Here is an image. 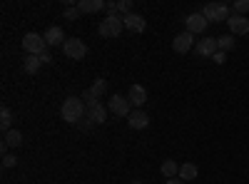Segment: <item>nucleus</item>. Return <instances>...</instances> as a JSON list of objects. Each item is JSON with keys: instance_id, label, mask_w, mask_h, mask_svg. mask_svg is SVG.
<instances>
[{"instance_id": "obj_20", "label": "nucleus", "mask_w": 249, "mask_h": 184, "mask_svg": "<svg viewBox=\"0 0 249 184\" xmlns=\"http://www.w3.org/2000/svg\"><path fill=\"white\" fill-rule=\"evenodd\" d=\"M0 127H3V132H5V134H8V132H10V127H13V112H10L8 107L0 110Z\"/></svg>"}, {"instance_id": "obj_1", "label": "nucleus", "mask_w": 249, "mask_h": 184, "mask_svg": "<svg viewBox=\"0 0 249 184\" xmlns=\"http://www.w3.org/2000/svg\"><path fill=\"white\" fill-rule=\"evenodd\" d=\"M85 112H88V105H85V100L82 97H68L65 102H62V107H60V115L65 122H80V119H85Z\"/></svg>"}, {"instance_id": "obj_4", "label": "nucleus", "mask_w": 249, "mask_h": 184, "mask_svg": "<svg viewBox=\"0 0 249 184\" xmlns=\"http://www.w3.org/2000/svg\"><path fill=\"white\" fill-rule=\"evenodd\" d=\"M23 48H25V52L28 55H43V52H48V43H45V37L43 35H37V33H28L25 37H23Z\"/></svg>"}, {"instance_id": "obj_17", "label": "nucleus", "mask_w": 249, "mask_h": 184, "mask_svg": "<svg viewBox=\"0 0 249 184\" xmlns=\"http://www.w3.org/2000/svg\"><path fill=\"white\" fill-rule=\"evenodd\" d=\"M160 169H162V174H164V177H167V179H175V177L179 174V165H177V162H175V159H164Z\"/></svg>"}, {"instance_id": "obj_32", "label": "nucleus", "mask_w": 249, "mask_h": 184, "mask_svg": "<svg viewBox=\"0 0 249 184\" xmlns=\"http://www.w3.org/2000/svg\"><path fill=\"white\" fill-rule=\"evenodd\" d=\"M132 184H142V182H140V179H135V182H132Z\"/></svg>"}, {"instance_id": "obj_25", "label": "nucleus", "mask_w": 249, "mask_h": 184, "mask_svg": "<svg viewBox=\"0 0 249 184\" xmlns=\"http://www.w3.org/2000/svg\"><path fill=\"white\" fill-rule=\"evenodd\" d=\"M62 15H65V20H72V23H75V20H77L82 13H80L77 5H75V8H65V13H62Z\"/></svg>"}, {"instance_id": "obj_24", "label": "nucleus", "mask_w": 249, "mask_h": 184, "mask_svg": "<svg viewBox=\"0 0 249 184\" xmlns=\"http://www.w3.org/2000/svg\"><path fill=\"white\" fill-rule=\"evenodd\" d=\"M132 13V0H117V15H130Z\"/></svg>"}, {"instance_id": "obj_13", "label": "nucleus", "mask_w": 249, "mask_h": 184, "mask_svg": "<svg viewBox=\"0 0 249 184\" xmlns=\"http://www.w3.org/2000/svg\"><path fill=\"white\" fill-rule=\"evenodd\" d=\"M43 37H45L48 48H53V45H65V33H62V28H57V25L48 28Z\"/></svg>"}, {"instance_id": "obj_28", "label": "nucleus", "mask_w": 249, "mask_h": 184, "mask_svg": "<svg viewBox=\"0 0 249 184\" xmlns=\"http://www.w3.org/2000/svg\"><path fill=\"white\" fill-rule=\"evenodd\" d=\"M105 10H107L110 15H117V0H107V5H105Z\"/></svg>"}, {"instance_id": "obj_9", "label": "nucleus", "mask_w": 249, "mask_h": 184, "mask_svg": "<svg viewBox=\"0 0 249 184\" xmlns=\"http://www.w3.org/2000/svg\"><path fill=\"white\" fill-rule=\"evenodd\" d=\"M192 45H195V35H192V33H187V30L179 33V35H175V40H172V48H175V52H179V55L190 52Z\"/></svg>"}, {"instance_id": "obj_15", "label": "nucleus", "mask_w": 249, "mask_h": 184, "mask_svg": "<svg viewBox=\"0 0 249 184\" xmlns=\"http://www.w3.org/2000/svg\"><path fill=\"white\" fill-rule=\"evenodd\" d=\"M127 100H130L132 105L140 110V107L144 105V102H147V90H144L142 85H132V87H130V92H127Z\"/></svg>"}, {"instance_id": "obj_10", "label": "nucleus", "mask_w": 249, "mask_h": 184, "mask_svg": "<svg viewBox=\"0 0 249 184\" xmlns=\"http://www.w3.org/2000/svg\"><path fill=\"white\" fill-rule=\"evenodd\" d=\"M227 25H230L232 35H249V17H244V15L232 13V17L227 20Z\"/></svg>"}, {"instance_id": "obj_3", "label": "nucleus", "mask_w": 249, "mask_h": 184, "mask_svg": "<svg viewBox=\"0 0 249 184\" xmlns=\"http://www.w3.org/2000/svg\"><path fill=\"white\" fill-rule=\"evenodd\" d=\"M122 30H124L122 15H107L105 20H100V25H97V35L100 37H117Z\"/></svg>"}, {"instance_id": "obj_12", "label": "nucleus", "mask_w": 249, "mask_h": 184, "mask_svg": "<svg viewBox=\"0 0 249 184\" xmlns=\"http://www.w3.org/2000/svg\"><path fill=\"white\" fill-rule=\"evenodd\" d=\"M127 122H130L132 130H144V127L150 125V115L144 112V110H135V112H130Z\"/></svg>"}, {"instance_id": "obj_6", "label": "nucleus", "mask_w": 249, "mask_h": 184, "mask_svg": "<svg viewBox=\"0 0 249 184\" xmlns=\"http://www.w3.org/2000/svg\"><path fill=\"white\" fill-rule=\"evenodd\" d=\"M132 107V102L124 97V95H115L112 100H110V105H107V110L115 115V117H130V110Z\"/></svg>"}, {"instance_id": "obj_31", "label": "nucleus", "mask_w": 249, "mask_h": 184, "mask_svg": "<svg viewBox=\"0 0 249 184\" xmlns=\"http://www.w3.org/2000/svg\"><path fill=\"white\" fill-rule=\"evenodd\" d=\"M167 184H184V179H179V177L177 179H167Z\"/></svg>"}, {"instance_id": "obj_11", "label": "nucleus", "mask_w": 249, "mask_h": 184, "mask_svg": "<svg viewBox=\"0 0 249 184\" xmlns=\"http://www.w3.org/2000/svg\"><path fill=\"white\" fill-rule=\"evenodd\" d=\"M88 122L90 125H102V122L107 119V110L100 105V102H92V105H88V112H85Z\"/></svg>"}, {"instance_id": "obj_22", "label": "nucleus", "mask_w": 249, "mask_h": 184, "mask_svg": "<svg viewBox=\"0 0 249 184\" xmlns=\"http://www.w3.org/2000/svg\"><path fill=\"white\" fill-rule=\"evenodd\" d=\"M217 45H219L222 52L234 50V35H219V37H217Z\"/></svg>"}, {"instance_id": "obj_27", "label": "nucleus", "mask_w": 249, "mask_h": 184, "mask_svg": "<svg viewBox=\"0 0 249 184\" xmlns=\"http://www.w3.org/2000/svg\"><path fill=\"white\" fill-rule=\"evenodd\" d=\"M15 165H18L15 154H5V157H3V167H5V169H8V167H15Z\"/></svg>"}, {"instance_id": "obj_23", "label": "nucleus", "mask_w": 249, "mask_h": 184, "mask_svg": "<svg viewBox=\"0 0 249 184\" xmlns=\"http://www.w3.org/2000/svg\"><path fill=\"white\" fill-rule=\"evenodd\" d=\"M90 92L95 95V100H100L102 95L107 92V83H105V80H95V85L90 87Z\"/></svg>"}, {"instance_id": "obj_21", "label": "nucleus", "mask_w": 249, "mask_h": 184, "mask_svg": "<svg viewBox=\"0 0 249 184\" xmlns=\"http://www.w3.org/2000/svg\"><path fill=\"white\" fill-rule=\"evenodd\" d=\"M5 145L8 147H20V145H23V132H18V130H10L8 134H5Z\"/></svg>"}, {"instance_id": "obj_19", "label": "nucleus", "mask_w": 249, "mask_h": 184, "mask_svg": "<svg viewBox=\"0 0 249 184\" xmlns=\"http://www.w3.org/2000/svg\"><path fill=\"white\" fill-rule=\"evenodd\" d=\"M197 172H199V169H197V165H192V162L179 165V179H184V182H187V179H195Z\"/></svg>"}, {"instance_id": "obj_18", "label": "nucleus", "mask_w": 249, "mask_h": 184, "mask_svg": "<svg viewBox=\"0 0 249 184\" xmlns=\"http://www.w3.org/2000/svg\"><path fill=\"white\" fill-rule=\"evenodd\" d=\"M23 67H25V72H30V75H35L40 67H43V60H40L37 55H28L25 60H23Z\"/></svg>"}, {"instance_id": "obj_5", "label": "nucleus", "mask_w": 249, "mask_h": 184, "mask_svg": "<svg viewBox=\"0 0 249 184\" xmlns=\"http://www.w3.org/2000/svg\"><path fill=\"white\" fill-rule=\"evenodd\" d=\"M62 52H65V57H70V60H82L88 55V45L82 43L80 37H68L65 45H62Z\"/></svg>"}, {"instance_id": "obj_16", "label": "nucleus", "mask_w": 249, "mask_h": 184, "mask_svg": "<svg viewBox=\"0 0 249 184\" xmlns=\"http://www.w3.org/2000/svg\"><path fill=\"white\" fill-rule=\"evenodd\" d=\"M105 0H77V10L85 15V13H100V10H105Z\"/></svg>"}, {"instance_id": "obj_26", "label": "nucleus", "mask_w": 249, "mask_h": 184, "mask_svg": "<svg viewBox=\"0 0 249 184\" xmlns=\"http://www.w3.org/2000/svg\"><path fill=\"white\" fill-rule=\"evenodd\" d=\"M249 10V0H237V3H234V13L237 15H244Z\"/></svg>"}, {"instance_id": "obj_29", "label": "nucleus", "mask_w": 249, "mask_h": 184, "mask_svg": "<svg viewBox=\"0 0 249 184\" xmlns=\"http://www.w3.org/2000/svg\"><path fill=\"white\" fill-rule=\"evenodd\" d=\"M212 60H214V63H217V65H222V63H224V60H227V55H224V52L219 50V52H217V55H214Z\"/></svg>"}, {"instance_id": "obj_7", "label": "nucleus", "mask_w": 249, "mask_h": 184, "mask_svg": "<svg viewBox=\"0 0 249 184\" xmlns=\"http://www.w3.org/2000/svg\"><path fill=\"white\" fill-rule=\"evenodd\" d=\"M184 25H187V33L197 35V33H204L210 23H207V17L202 13H190V15L184 17Z\"/></svg>"}, {"instance_id": "obj_14", "label": "nucleus", "mask_w": 249, "mask_h": 184, "mask_svg": "<svg viewBox=\"0 0 249 184\" xmlns=\"http://www.w3.org/2000/svg\"><path fill=\"white\" fill-rule=\"evenodd\" d=\"M122 23H124V28L132 30V33H142V30H144V25H147V23H144V17H142V15H137V13L124 15V17H122Z\"/></svg>"}, {"instance_id": "obj_2", "label": "nucleus", "mask_w": 249, "mask_h": 184, "mask_svg": "<svg viewBox=\"0 0 249 184\" xmlns=\"http://www.w3.org/2000/svg\"><path fill=\"white\" fill-rule=\"evenodd\" d=\"M202 15L207 17V23H227L232 17V8L227 3H210L202 8Z\"/></svg>"}, {"instance_id": "obj_30", "label": "nucleus", "mask_w": 249, "mask_h": 184, "mask_svg": "<svg viewBox=\"0 0 249 184\" xmlns=\"http://www.w3.org/2000/svg\"><path fill=\"white\" fill-rule=\"evenodd\" d=\"M40 60H43V65H48L53 57H50V52H43V55H40Z\"/></svg>"}, {"instance_id": "obj_8", "label": "nucleus", "mask_w": 249, "mask_h": 184, "mask_svg": "<svg viewBox=\"0 0 249 184\" xmlns=\"http://www.w3.org/2000/svg\"><path fill=\"white\" fill-rule=\"evenodd\" d=\"M195 52L199 57H214L219 52V45H217V37H204L199 40V43L195 45Z\"/></svg>"}]
</instances>
